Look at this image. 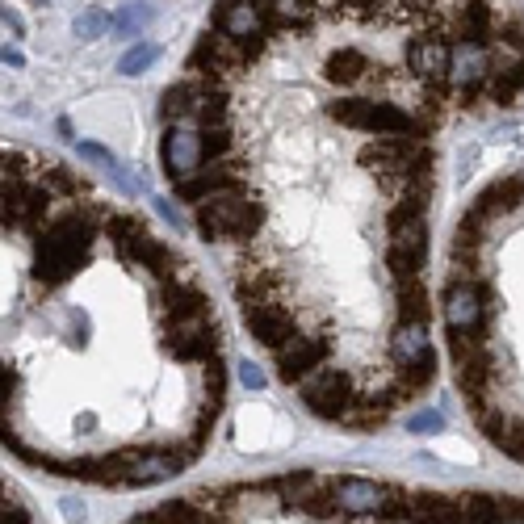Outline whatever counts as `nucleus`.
Here are the masks:
<instances>
[{"label":"nucleus","instance_id":"obj_3","mask_svg":"<svg viewBox=\"0 0 524 524\" xmlns=\"http://www.w3.org/2000/svg\"><path fill=\"white\" fill-rule=\"evenodd\" d=\"M332 118L344 126L369 130V135H420L424 122L407 109L390 105V101H374V97H348V101H332Z\"/></svg>","mask_w":524,"mask_h":524},{"label":"nucleus","instance_id":"obj_6","mask_svg":"<svg viewBox=\"0 0 524 524\" xmlns=\"http://www.w3.org/2000/svg\"><path fill=\"white\" fill-rule=\"evenodd\" d=\"M298 390H302V399H307V407L315 411V416H323V420H344L348 411H353V403H357L348 374L327 369V365H319L315 374L302 378Z\"/></svg>","mask_w":524,"mask_h":524},{"label":"nucleus","instance_id":"obj_5","mask_svg":"<svg viewBox=\"0 0 524 524\" xmlns=\"http://www.w3.org/2000/svg\"><path fill=\"white\" fill-rule=\"evenodd\" d=\"M218 34H227L239 42V51L248 55V63L269 47V13L260 0H223L218 5Z\"/></svg>","mask_w":524,"mask_h":524},{"label":"nucleus","instance_id":"obj_28","mask_svg":"<svg viewBox=\"0 0 524 524\" xmlns=\"http://www.w3.org/2000/svg\"><path fill=\"white\" fill-rule=\"evenodd\" d=\"M147 21H151V9H147V5H126L122 13H114V30H118V34H139Z\"/></svg>","mask_w":524,"mask_h":524},{"label":"nucleus","instance_id":"obj_30","mask_svg":"<svg viewBox=\"0 0 524 524\" xmlns=\"http://www.w3.org/2000/svg\"><path fill=\"white\" fill-rule=\"evenodd\" d=\"M407 428L411 432H436V428H445V420L436 416V411H416V416L407 420Z\"/></svg>","mask_w":524,"mask_h":524},{"label":"nucleus","instance_id":"obj_27","mask_svg":"<svg viewBox=\"0 0 524 524\" xmlns=\"http://www.w3.org/2000/svg\"><path fill=\"white\" fill-rule=\"evenodd\" d=\"M105 30H114V17L101 13V9H84V13L72 21V34H76V38H84V42L101 38Z\"/></svg>","mask_w":524,"mask_h":524},{"label":"nucleus","instance_id":"obj_9","mask_svg":"<svg viewBox=\"0 0 524 524\" xmlns=\"http://www.w3.org/2000/svg\"><path fill=\"white\" fill-rule=\"evenodd\" d=\"M445 327L449 336H483V323H487V290L478 281H453L445 290Z\"/></svg>","mask_w":524,"mask_h":524},{"label":"nucleus","instance_id":"obj_29","mask_svg":"<svg viewBox=\"0 0 524 524\" xmlns=\"http://www.w3.org/2000/svg\"><path fill=\"white\" fill-rule=\"evenodd\" d=\"M202 143H206V160H218V156H223V151L231 147V135H227V126L202 130Z\"/></svg>","mask_w":524,"mask_h":524},{"label":"nucleus","instance_id":"obj_37","mask_svg":"<svg viewBox=\"0 0 524 524\" xmlns=\"http://www.w3.org/2000/svg\"><path fill=\"white\" fill-rule=\"evenodd\" d=\"M126 524H156V520H151V516H135V520H126Z\"/></svg>","mask_w":524,"mask_h":524},{"label":"nucleus","instance_id":"obj_26","mask_svg":"<svg viewBox=\"0 0 524 524\" xmlns=\"http://www.w3.org/2000/svg\"><path fill=\"white\" fill-rule=\"evenodd\" d=\"M156 59H160V47H156V42H139V47H130V51L118 59V72H122V76H143Z\"/></svg>","mask_w":524,"mask_h":524},{"label":"nucleus","instance_id":"obj_2","mask_svg":"<svg viewBox=\"0 0 524 524\" xmlns=\"http://www.w3.org/2000/svg\"><path fill=\"white\" fill-rule=\"evenodd\" d=\"M265 223V210L256 202L244 198V189L231 185V189H218L198 206V231L202 239H252Z\"/></svg>","mask_w":524,"mask_h":524},{"label":"nucleus","instance_id":"obj_38","mask_svg":"<svg viewBox=\"0 0 524 524\" xmlns=\"http://www.w3.org/2000/svg\"><path fill=\"white\" fill-rule=\"evenodd\" d=\"M357 5H378V0H357Z\"/></svg>","mask_w":524,"mask_h":524},{"label":"nucleus","instance_id":"obj_8","mask_svg":"<svg viewBox=\"0 0 524 524\" xmlns=\"http://www.w3.org/2000/svg\"><path fill=\"white\" fill-rule=\"evenodd\" d=\"M206 168V143H202V126L198 122H172L164 135V172L177 181L198 177Z\"/></svg>","mask_w":524,"mask_h":524},{"label":"nucleus","instance_id":"obj_4","mask_svg":"<svg viewBox=\"0 0 524 524\" xmlns=\"http://www.w3.org/2000/svg\"><path fill=\"white\" fill-rule=\"evenodd\" d=\"M361 160L369 168L386 172V177L416 181V177H424V172H428L432 151H428L424 135H382V139H374L361 151Z\"/></svg>","mask_w":524,"mask_h":524},{"label":"nucleus","instance_id":"obj_14","mask_svg":"<svg viewBox=\"0 0 524 524\" xmlns=\"http://www.w3.org/2000/svg\"><path fill=\"white\" fill-rule=\"evenodd\" d=\"M273 353H277V374L286 378V382H302V378L315 374V369L327 361V340L323 336L294 332L290 340H281Z\"/></svg>","mask_w":524,"mask_h":524},{"label":"nucleus","instance_id":"obj_31","mask_svg":"<svg viewBox=\"0 0 524 524\" xmlns=\"http://www.w3.org/2000/svg\"><path fill=\"white\" fill-rule=\"evenodd\" d=\"M76 151H80V156H84V160H101L105 168H114V156H109V151H105V147H97V143H80Z\"/></svg>","mask_w":524,"mask_h":524},{"label":"nucleus","instance_id":"obj_20","mask_svg":"<svg viewBox=\"0 0 524 524\" xmlns=\"http://www.w3.org/2000/svg\"><path fill=\"white\" fill-rule=\"evenodd\" d=\"M164 311L168 315H193V311H210V307H206V294L193 286L185 273H177V277L164 281Z\"/></svg>","mask_w":524,"mask_h":524},{"label":"nucleus","instance_id":"obj_16","mask_svg":"<svg viewBox=\"0 0 524 524\" xmlns=\"http://www.w3.org/2000/svg\"><path fill=\"white\" fill-rule=\"evenodd\" d=\"M386 231H390V244L386 252H399L407 260H416L424 269V256H428V227H424V214H403V210H390L386 218Z\"/></svg>","mask_w":524,"mask_h":524},{"label":"nucleus","instance_id":"obj_39","mask_svg":"<svg viewBox=\"0 0 524 524\" xmlns=\"http://www.w3.org/2000/svg\"><path fill=\"white\" fill-rule=\"evenodd\" d=\"M516 181H520V189H524V172H520V177H516Z\"/></svg>","mask_w":524,"mask_h":524},{"label":"nucleus","instance_id":"obj_18","mask_svg":"<svg viewBox=\"0 0 524 524\" xmlns=\"http://www.w3.org/2000/svg\"><path fill=\"white\" fill-rule=\"evenodd\" d=\"M407 524H466V512L457 499L445 495H407Z\"/></svg>","mask_w":524,"mask_h":524},{"label":"nucleus","instance_id":"obj_10","mask_svg":"<svg viewBox=\"0 0 524 524\" xmlns=\"http://www.w3.org/2000/svg\"><path fill=\"white\" fill-rule=\"evenodd\" d=\"M411 76H416L428 93H449V63H453V42L441 34H424L407 47Z\"/></svg>","mask_w":524,"mask_h":524},{"label":"nucleus","instance_id":"obj_7","mask_svg":"<svg viewBox=\"0 0 524 524\" xmlns=\"http://www.w3.org/2000/svg\"><path fill=\"white\" fill-rule=\"evenodd\" d=\"M495 68H491V47L478 38H457L453 42V63H449V93L453 97H474L487 93Z\"/></svg>","mask_w":524,"mask_h":524},{"label":"nucleus","instance_id":"obj_13","mask_svg":"<svg viewBox=\"0 0 524 524\" xmlns=\"http://www.w3.org/2000/svg\"><path fill=\"white\" fill-rule=\"evenodd\" d=\"M122 466H126V487H156L181 474L185 457L164 449H122Z\"/></svg>","mask_w":524,"mask_h":524},{"label":"nucleus","instance_id":"obj_25","mask_svg":"<svg viewBox=\"0 0 524 524\" xmlns=\"http://www.w3.org/2000/svg\"><path fill=\"white\" fill-rule=\"evenodd\" d=\"M399 315L403 319H428V302H424V281L411 277V281H399Z\"/></svg>","mask_w":524,"mask_h":524},{"label":"nucleus","instance_id":"obj_15","mask_svg":"<svg viewBox=\"0 0 524 524\" xmlns=\"http://www.w3.org/2000/svg\"><path fill=\"white\" fill-rule=\"evenodd\" d=\"M390 357L403 369H428V374H436V353H432L424 319H399V327L390 332Z\"/></svg>","mask_w":524,"mask_h":524},{"label":"nucleus","instance_id":"obj_21","mask_svg":"<svg viewBox=\"0 0 524 524\" xmlns=\"http://www.w3.org/2000/svg\"><path fill=\"white\" fill-rule=\"evenodd\" d=\"M457 504H462V512H466V524H512L504 499H499V495H478V491H470V495H457Z\"/></svg>","mask_w":524,"mask_h":524},{"label":"nucleus","instance_id":"obj_12","mask_svg":"<svg viewBox=\"0 0 524 524\" xmlns=\"http://www.w3.org/2000/svg\"><path fill=\"white\" fill-rule=\"evenodd\" d=\"M189 68H193V76H206V80H218V84H223L231 72L248 68V55L239 51V42H231L227 34L214 30V34H206V38L198 42V51H193Z\"/></svg>","mask_w":524,"mask_h":524},{"label":"nucleus","instance_id":"obj_32","mask_svg":"<svg viewBox=\"0 0 524 524\" xmlns=\"http://www.w3.org/2000/svg\"><path fill=\"white\" fill-rule=\"evenodd\" d=\"M239 378H244V386L248 390H265V374L252 365V361H244V369H239Z\"/></svg>","mask_w":524,"mask_h":524},{"label":"nucleus","instance_id":"obj_22","mask_svg":"<svg viewBox=\"0 0 524 524\" xmlns=\"http://www.w3.org/2000/svg\"><path fill=\"white\" fill-rule=\"evenodd\" d=\"M260 5H265L269 21L286 30H307L315 21V0H260Z\"/></svg>","mask_w":524,"mask_h":524},{"label":"nucleus","instance_id":"obj_33","mask_svg":"<svg viewBox=\"0 0 524 524\" xmlns=\"http://www.w3.org/2000/svg\"><path fill=\"white\" fill-rule=\"evenodd\" d=\"M63 520H68V524H84V508L76 504V499H63Z\"/></svg>","mask_w":524,"mask_h":524},{"label":"nucleus","instance_id":"obj_34","mask_svg":"<svg viewBox=\"0 0 524 524\" xmlns=\"http://www.w3.org/2000/svg\"><path fill=\"white\" fill-rule=\"evenodd\" d=\"M5 30H13V34H26V21H21V13L5 9Z\"/></svg>","mask_w":524,"mask_h":524},{"label":"nucleus","instance_id":"obj_11","mask_svg":"<svg viewBox=\"0 0 524 524\" xmlns=\"http://www.w3.org/2000/svg\"><path fill=\"white\" fill-rule=\"evenodd\" d=\"M327 495L336 499V508L344 516H378L386 508L390 495H399V487L390 483H374V478H332Z\"/></svg>","mask_w":524,"mask_h":524},{"label":"nucleus","instance_id":"obj_36","mask_svg":"<svg viewBox=\"0 0 524 524\" xmlns=\"http://www.w3.org/2000/svg\"><path fill=\"white\" fill-rule=\"evenodd\" d=\"M0 390H5V403H9V395L17 390V374H9V369H5V374H0Z\"/></svg>","mask_w":524,"mask_h":524},{"label":"nucleus","instance_id":"obj_19","mask_svg":"<svg viewBox=\"0 0 524 524\" xmlns=\"http://www.w3.org/2000/svg\"><path fill=\"white\" fill-rule=\"evenodd\" d=\"M231 185H239V172H235L231 164H218V168H202L198 177H189V181H177V198H185V202H206L210 193L231 189Z\"/></svg>","mask_w":524,"mask_h":524},{"label":"nucleus","instance_id":"obj_1","mask_svg":"<svg viewBox=\"0 0 524 524\" xmlns=\"http://www.w3.org/2000/svg\"><path fill=\"white\" fill-rule=\"evenodd\" d=\"M109 218H114V214L72 210V214H63L59 223H51L47 231H42L38 256H34V281L42 290H59L63 281L84 265V256H89L97 231L109 227Z\"/></svg>","mask_w":524,"mask_h":524},{"label":"nucleus","instance_id":"obj_17","mask_svg":"<svg viewBox=\"0 0 524 524\" xmlns=\"http://www.w3.org/2000/svg\"><path fill=\"white\" fill-rule=\"evenodd\" d=\"M244 315H248L252 336H256L260 344H269V348H277L281 340H290V336L298 332V327H294V315L281 307V302H273V298L252 302V307H244Z\"/></svg>","mask_w":524,"mask_h":524},{"label":"nucleus","instance_id":"obj_24","mask_svg":"<svg viewBox=\"0 0 524 524\" xmlns=\"http://www.w3.org/2000/svg\"><path fill=\"white\" fill-rule=\"evenodd\" d=\"M147 516L156 520V524H202V508H198V499H168V504L151 508Z\"/></svg>","mask_w":524,"mask_h":524},{"label":"nucleus","instance_id":"obj_35","mask_svg":"<svg viewBox=\"0 0 524 524\" xmlns=\"http://www.w3.org/2000/svg\"><path fill=\"white\" fill-rule=\"evenodd\" d=\"M0 59H5V68H26V55L13 51V47H5V55H0Z\"/></svg>","mask_w":524,"mask_h":524},{"label":"nucleus","instance_id":"obj_23","mask_svg":"<svg viewBox=\"0 0 524 524\" xmlns=\"http://www.w3.org/2000/svg\"><path fill=\"white\" fill-rule=\"evenodd\" d=\"M369 68H374V63H369L357 47H344V51H336L332 59H327V80L332 84H357V80H365L369 76Z\"/></svg>","mask_w":524,"mask_h":524}]
</instances>
